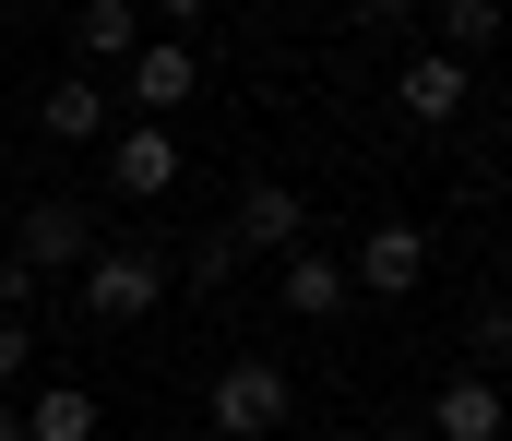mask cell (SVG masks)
<instances>
[{"mask_svg": "<svg viewBox=\"0 0 512 441\" xmlns=\"http://www.w3.org/2000/svg\"><path fill=\"white\" fill-rule=\"evenodd\" d=\"M286 394H298V382H286L274 358H227L203 406H215V430H227V441H286Z\"/></svg>", "mask_w": 512, "mask_h": 441, "instance_id": "6da1fadb", "label": "cell"}, {"mask_svg": "<svg viewBox=\"0 0 512 441\" xmlns=\"http://www.w3.org/2000/svg\"><path fill=\"white\" fill-rule=\"evenodd\" d=\"M12 263H24V275H84V263H96V215H84L72 191H36L24 227H12Z\"/></svg>", "mask_w": 512, "mask_h": 441, "instance_id": "7a4b0ae2", "label": "cell"}, {"mask_svg": "<svg viewBox=\"0 0 512 441\" xmlns=\"http://www.w3.org/2000/svg\"><path fill=\"white\" fill-rule=\"evenodd\" d=\"M155 298H167V263L131 251V239H108V251L84 263V310H96V322H143Z\"/></svg>", "mask_w": 512, "mask_h": 441, "instance_id": "3957f363", "label": "cell"}, {"mask_svg": "<svg viewBox=\"0 0 512 441\" xmlns=\"http://www.w3.org/2000/svg\"><path fill=\"white\" fill-rule=\"evenodd\" d=\"M227 239H239V251H310V203H298L286 179H239Z\"/></svg>", "mask_w": 512, "mask_h": 441, "instance_id": "277c9868", "label": "cell"}, {"mask_svg": "<svg viewBox=\"0 0 512 441\" xmlns=\"http://www.w3.org/2000/svg\"><path fill=\"white\" fill-rule=\"evenodd\" d=\"M417 275H429V227H417V215H382V227L358 239V263H346V287H370V298H405Z\"/></svg>", "mask_w": 512, "mask_h": 441, "instance_id": "5b68a950", "label": "cell"}, {"mask_svg": "<svg viewBox=\"0 0 512 441\" xmlns=\"http://www.w3.org/2000/svg\"><path fill=\"white\" fill-rule=\"evenodd\" d=\"M465 96H477V84H465V60H441V48L393 72V108H405L417 132H441V120H465Z\"/></svg>", "mask_w": 512, "mask_h": 441, "instance_id": "8992f818", "label": "cell"}, {"mask_svg": "<svg viewBox=\"0 0 512 441\" xmlns=\"http://www.w3.org/2000/svg\"><path fill=\"white\" fill-rule=\"evenodd\" d=\"M417 430H429V441H501L512 406H501V382H477V370H465V382H441V406H429Z\"/></svg>", "mask_w": 512, "mask_h": 441, "instance_id": "52a82bcc", "label": "cell"}, {"mask_svg": "<svg viewBox=\"0 0 512 441\" xmlns=\"http://www.w3.org/2000/svg\"><path fill=\"white\" fill-rule=\"evenodd\" d=\"M179 96H191V48H179V36H143V48H131V108H143V132H155Z\"/></svg>", "mask_w": 512, "mask_h": 441, "instance_id": "ba28073f", "label": "cell"}, {"mask_svg": "<svg viewBox=\"0 0 512 441\" xmlns=\"http://www.w3.org/2000/svg\"><path fill=\"white\" fill-rule=\"evenodd\" d=\"M131 48H143L131 0H84V12H72V72H96V84H108V60H131Z\"/></svg>", "mask_w": 512, "mask_h": 441, "instance_id": "9c48e42d", "label": "cell"}, {"mask_svg": "<svg viewBox=\"0 0 512 441\" xmlns=\"http://www.w3.org/2000/svg\"><path fill=\"white\" fill-rule=\"evenodd\" d=\"M36 120H48V144H96V132H108V84H96V72H60V84L36 96Z\"/></svg>", "mask_w": 512, "mask_h": 441, "instance_id": "30bf717a", "label": "cell"}, {"mask_svg": "<svg viewBox=\"0 0 512 441\" xmlns=\"http://www.w3.org/2000/svg\"><path fill=\"white\" fill-rule=\"evenodd\" d=\"M274 298H286L298 322H334L358 287H346V263H334V251H286V287H274Z\"/></svg>", "mask_w": 512, "mask_h": 441, "instance_id": "8fae6325", "label": "cell"}, {"mask_svg": "<svg viewBox=\"0 0 512 441\" xmlns=\"http://www.w3.org/2000/svg\"><path fill=\"white\" fill-rule=\"evenodd\" d=\"M108 179H120L131 203H155V191H179V144L167 132H120L108 144Z\"/></svg>", "mask_w": 512, "mask_h": 441, "instance_id": "7c38bea8", "label": "cell"}, {"mask_svg": "<svg viewBox=\"0 0 512 441\" xmlns=\"http://www.w3.org/2000/svg\"><path fill=\"white\" fill-rule=\"evenodd\" d=\"M24 441H96V394H84V382H48V394L24 406Z\"/></svg>", "mask_w": 512, "mask_h": 441, "instance_id": "4fadbf2b", "label": "cell"}, {"mask_svg": "<svg viewBox=\"0 0 512 441\" xmlns=\"http://www.w3.org/2000/svg\"><path fill=\"white\" fill-rule=\"evenodd\" d=\"M501 48V0H441V60H477Z\"/></svg>", "mask_w": 512, "mask_h": 441, "instance_id": "5bb4252c", "label": "cell"}, {"mask_svg": "<svg viewBox=\"0 0 512 441\" xmlns=\"http://www.w3.org/2000/svg\"><path fill=\"white\" fill-rule=\"evenodd\" d=\"M512 358V298H477V322H465V370H501Z\"/></svg>", "mask_w": 512, "mask_h": 441, "instance_id": "9a60e30c", "label": "cell"}, {"mask_svg": "<svg viewBox=\"0 0 512 441\" xmlns=\"http://www.w3.org/2000/svg\"><path fill=\"white\" fill-rule=\"evenodd\" d=\"M227 275H239V239H227V227H203V239H191V287L215 298Z\"/></svg>", "mask_w": 512, "mask_h": 441, "instance_id": "2e32d148", "label": "cell"}, {"mask_svg": "<svg viewBox=\"0 0 512 441\" xmlns=\"http://www.w3.org/2000/svg\"><path fill=\"white\" fill-rule=\"evenodd\" d=\"M24 370H36V322H24V310H0V382H24Z\"/></svg>", "mask_w": 512, "mask_h": 441, "instance_id": "e0dca14e", "label": "cell"}, {"mask_svg": "<svg viewBox=\"0 0 512 441\" xmlns=\"http://www.w3.org/2000/svg\"><path fill=\"white\" fill-rule=\"evenodd\" d=\"M24 298H36V275H24V263L0 251V310H24Z\"/></svg>", "mask_w": 512, "mask_h": 441, "instance_id": "ac0fdd59", "label": "cell"}, {"mask_svg": "<svg viewBox=\"0 0 512 441\" xmlns=\"http://www.w3.org/2000/svg\"><path fill=\"white\" fill-rule=\"evenodd\" d=\"M370 441H429V430H417V418H382V430H370Z\"/></svg>", "mask_w": 512, "mask_h": 441, "instance_id": "d6986e66", "label": "cell"}, {"mask_svg": "<svg viewBox=\"0 0 512 441\" xmlns=\"http://www.w3.org/2000/svg\"><path fill=\"white\" fill-rule=\"evenodd\" d=\"M0 441H24V418H12V406H0Z\"/></svg>", "mask_w": 512, "mask_h": 441, "instance_id": "ffe728a7", "label": "cell"}]
</instances>
